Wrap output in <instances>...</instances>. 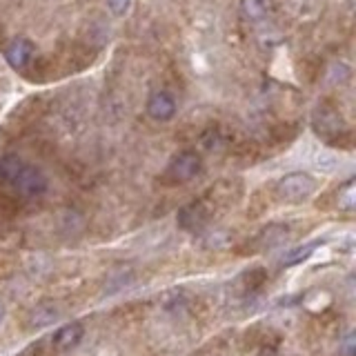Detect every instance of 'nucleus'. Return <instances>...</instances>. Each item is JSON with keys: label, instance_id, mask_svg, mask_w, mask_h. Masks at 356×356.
<instances>
[{"label": "nucleus", "instance_id": "f257e3e1", "mask_svg": "<svg viewBox=\"0 0 356 356\" xmlns=\"http://www.w3.org/2000/svg\"><path fill=\"white\" fill-rule=\"evenodd\" d=\"M316 192V181L305 172H292L285 174L276 183V196L283 203H303Z\"/></svg>", "mask_w": 356, "mask_h": 356}, {"label": "nucleus", "instance_id": "f03ea898", "mask_svg": "<svg viewBox=\"0 0 356 356\" xmlns=\"http://www.w3.org/2000/svg\"><path fill=\"white\" fill-rule=\"evenodd\" d=\"M20 198H40L47 194L49 189V178L44 176L42 170L33 165H22V170L18 172V176L14 178V183L9 185Z\"/></svg>", "mask_w": 356, "mask_h": 356}, {"label": "nucleus", "instance_id": "7ed1b4c3", "mask_svg": "<svg viewBox=\"0 0 356 356\" xmlns=\"http://www.w3.org/2000/svg\"><path fill=\"white\" fill-rule=\"evenodd\" d=\"M200 167H203V161H200V154L198 152H181L176 154L172 163L167 165V178H170V183H189L192 178L198 176Z\"/></svg>", "mask_w": 356, "mask_h": 356}, {"label": "nucleus", "instance_id": "20e7f679", "mask_svg": "<svg viewBox=\"0 0 356 356\" xmlns=\"http://www.w3.org/2000/svg\"><path fill=\"white\" fill-rule=\"evenodd\" d=\"M211 216V209L209 205L205 203L203 198L200 200H192V203H187L185 207H181V211H178V227L185 229V232H198L203 229L207 225V220Z\"/></svg>", "mask_w": 356, "mask_h": 356}, {"label": "nucleus", "instance_id": "39448f33", "mask_svg": "<svg viewBox=\"0 0 356 356\" xmlns=\"http://www.w3.org/2000/svg\"><path fill=\"white\" fill-rule=\"evenodd\" d=\"M83 337H85V325L81 321H72L56 330V334L51 337V345L56 352H70L83 341Z\"/></svg>", "mask_w": 356, "mask_h": 356}, {"label": "nucleus", "instance_id": "423d86ee", "mask_svg": "<svg viewBox=\"0 0 356 356\" xmlns=\"http://www.w3.org/2000/svg\"><path fill=\"white\" fill-rule=\"evenodd\" d=\"M147 114L159 120V122H167L176 116V100L170 92H154L147 98Z\"/></svg>", "mask_w": 356, "mask_h": 356}, {"label": "nucleus", "instance_id": "0eeeda50", "mask_svg": "<svg viewBox=\"0 0 356 356\" xmlns=\"http://www.w3.org/2000/svg\"><path fill=\"white\" fill-rule=\"evenodd\" d=\"M33 54H36V47L33 42L27 38H14L5 49V58L7 63L14 67V70H25V67L33 60Z\"/></svg>", "mask_w": 356, "mask_h": 356}, {"label": "nucleus", "instance_id": "6e6552de", "mask_svg": "<svg viewBox=\"0 0 356 356\" xmlns=\"http://www.w3.org/2000/svg\"><path fill=\"white\" fill-rule=\"evenodd\" d=\"M60 318V307L56 303H40L36 305L27 316V325L31 330H40V327H47L51 325L54 321Z\"/></svg>", "mask_w": 356, "mask_h": 356}, {"label": "nucleus", "instance_id": "1a4fd4ad", "mask_svg": "<svg viewBox=\"0 0 356 356\" xmlns=\"http://www.w3.org/2000/svg\"><path fill=\"white\" fill-rule=\"evenodd\" d=\"M314 127L321 134H339L343 129V118L341 114L334 107L325 105V107H318L316 109V118H314Z\"/></svg>", "mask_w": 356, "mask_h": 356}, {"label": "nucleus", "instance_id": "9d476101", "mask_svg": "<svg viewBox=\"0 0 356 356\" xmlns=\"http://www.w3.org/2000/svg\"><path fill=\"white\" fill-rule=\"evenodd\" d=\"M22 165H25V161H22L20 156L14 154V152L0 156V183H3V185L14 183V178L22 170Z\"/></svg>", "mask_w": 356, "mask_h": 356}, {"label": "nucleus", "instance_id": "9b49d317", "mask_svg": "<svg viewBox=\"0 0 356 356\" xmlns=\"http://www.w3.org/2000/svg\"><path fill=\"white\" fill-rule=\"evenodd\" d=\"M270 3L267 0H241V11L250 22H259L267 16Z\"/></svg>", "mask_w": 356, "mask_h": 356}, {"label": "nucleus", "instance_id": "f8f14e48", "mask_svg": "<svg viewBox=\"0 0 356 356\" xmlns=\"http://www.w3.org/2000/svg\"><path fill=\"white\" fill-rule=\"evenodd\" d=\"M285 236H287V227H285V225H270V227H265V229L259 234V238H256V243H259L261 248H274V245L283 243Z\"/></svg>", "mask_w": 356, "mask_h": 356}, {"label": "nucleus", "instance_id": "ddd939ff", "mask_svg": "<svg viewBox=\"0 0 356 356\" xmlns=\"http://www.w3.org/2000/svg\"><path fill=\"white\" fill-rule=\"evenodd\" d=\"M318 248V243H307V245H298V248L294 250H289L285 256H283V263L285 265H300V263H305L312 254L316 252Z\"/></svg>", "mask_w": 356, "mask_h": 356}, {"label": "nucleus", "instance_id": "4468645a", "mask_svg": "<svg viewBox=\"0 0 356 356\" xmlns=\"http://www.w3.org/2000/svg\"><path fill=\"white\" fill-rule=\"evenodd\" d=\"M314 165L318 167L321 172L330 174V172H334L339 167V156L334 152H318L316 159H314Z\"/></svg>", "mask_w": 356, "mask_h": 356}, {"label": "nucleus", "instance_id": "2eb2a0df", "mask_svg": "<svg viewBox=\"0 0 356 356\" xmlns=\"http://www.w3.org/2000/svg\"><path fill=\"white\" fill-rule=\"evenodd\" d=\"M354 203H356V198H354V181H348V183H345V187L341 189V194H339V207L354 209Z\"/></svg>", "mask_w": 356, "mask_h": 356}, {"label": "nucleus", "instance_id": "dca6fc26", "mask_svg": "<svg viewBox=\"0 0 356 356\" xmlns=\"http://www.w3.org/2000/svg\"><path fill=\"white\" fill-rule=\"evenodd\" d=\"M107 7L114 16H125L131 7V0H107Z\"/></svg>", "mask_w": 356, "mask_h": 356}, {"label": "nucleus", "instance_id": "f3484780", "mask_svg": "<svg viewBox=\"0 0 356 356\" xmlns=\"http://www.w3.org/2000/svg\"><path fill=\"white\" fill-rule=\"evenodd\" d=\"M341 354L343 356H354V332H350L348 337L343 339V343H341Z\"/></svg>", "mask_w": 356, "mask_h": 356}, {"label": "nucleus", "instance_id": "a211bd4d", "mask_svg": "<svg viewBox=\"0 0 356 356\" xmlns=\"http://www.w3.org/2000/svg\"><path fill=\"white\" fill-rule=\"evenodd\" d=\"M5 318V305H3V300H0V323H3Z\"/></svg>", "mask_w": 356, "mask_h": 356}]
</instances>
